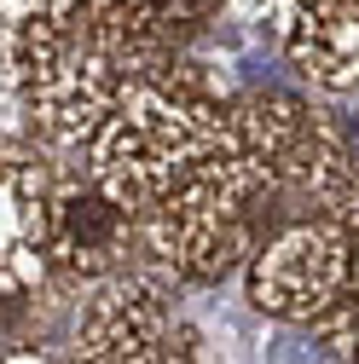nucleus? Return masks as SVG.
Masks as SVG:
<instances>
[{"label":"nucleus","mask_w":359,"mask_h":364,"mask_svg":"<svg viewBox=\"0 0 359 364\" xmlns=\"http://www.w3.org/2000/svg\"><path fill=\"white\" fill-rule=\"evenodd\" d=\"M58 168L35 145L0 133V301H24L47 284V214Z\"/></svg>","instance_id":"nucleus-6"},{"label":"nucleus","mask_w":359,"mask_h":364,"mask_svg":"<svg viewBox=\"0 0 359 364\" xmlns=\"http://www.w3.org/2000/svg\"><path fill=\"white\" fill-rule=\"evenodd\" d=\"M47 260L70 284H105L140 266V220H133L87 168H58L47 214Z\"/></svg>","instance_id":"nucleus-5"},{"label":"nucleus","mask_w":359,"mask_h":364,"mask_svg":"<svg viewBox=\"0 0 359 364\" xmlns=\"http://www.w3.org/2000/svg\"><path fill=\"white\" fill-rule=\"evenodd\" d=\"M76 6H81V0H0V29L18 35L24 23H47V18H64Z\"/></svg>","instance_id":"nucleus-10"},{"label":"nucleus","mask_w":359,"mask_h":364,"mask_svg":"<svg viewBox=\"0 0 359 364\" xmlns=\"http://www.w3.org/2000/svg\"><path fill=\"white\" fill-rule=\"evenodd\" d=\"M353 232H359V225H353Z\"/></svg>","instance_id":"nucleus-13"},{"label":"nucleus","mask_w":359,"mask_h":364,"mask_svg":"<svg viewBox=\"0 0 359 364\" xmlns=\"http://www.w3.org/2000/svg\"><path fill=\"white\" fill-rule=\"evenodd\" d=\"M220 87L197 75V64H180L162 81H145L93 139L81 145V168L133 214L145 220L174 203L186 186L238 151V133L227 116Z\"/></svg>","instance_id":"nucleus-2"},{"label":"nucleus","mask_w":359,"mask_h":364,"mask_svg":"<svg viewBox=\"0 0 359 364\" xmlns=\"http://www.w3.org/2000/svg\"><path fill=\"white\" fill-rule=\"evenodd\" d=\"M227 116L279 197H301L313 220H336L348 232L359 225V116L296 87L232 93Z\"/></svg>","instance_id":"nucleus-3"},{"label":"nucleus","mask_w":359,"mask_h":364,"mask_svg":"<svg viewBox=\"0 0 359 364\" xmlns=\"http://www.w3.org/2000/svg\"><path fill=\"white\" fill-rule=\"evenodd\" d=\"M353 301H359V232H353V289H348Z\"/></svg>","instance_id":"nucleus-12"},{"label":"nucleus","mask_w":359,"mask_h":364,"mask_svg":"<svg viewBox=\"0 0 359 364\" xmlns=\"http://www.w3.org/2000/svg\"><path fill=\"white\" fill-rule=\"evenodd\" d=\"M24 105V87H18V53H12V35L0 29V116Z\"/></svg>","instance_id":"nucleus-11"},{"label":"nucleus","mask_w":359,"mask_h":364,"mask_svg":"<svg viewBox=\"0 0 359 364\" xmlns=\"http://www.w3.org/2000/svg\"><path fill=\"white\" fill-rule=\"evenodd\" d=\"M319 336H325V347H331L342 364H359V301H353V295L319 324Z\"/></svg>","instance_id":"nucleus-8"},{"label":"nucleus","mask_w":359,"mask_h":364,"mask_svg":"<svg viewBox=\"0 0 359 364\" xmlns=\"http://www.w3.org/2000/svg\"><path fill=\"white\" fill-rule=\"evenodd\" d=\"M151 12H157V23L168 29V41H180L186 29L209 23V18L220 12V0H151Z\"/></svg>","instance_id":"nucleus-9"},{"label":"nucleus","mask_w":359,"mask_h":364,"mask_svg":"<svg viewBox=\"0 0 359 364\" xmlns=\"http://www.w3.org/2000/svg\"><path fill=\"white\" fill-rule=\"evenodd\" d=\"M261 18L313 93H359V0H266Z\"/></svg>","instance_id":"nucleus-7"},{"label":"nucleus","mask_w":359,"mask_h":364,"mask_svg":"<svg viewBox=\"0 0 359 364\" xmlns=\"http://www.w3.org/2000/svg\"><path fill=\"white\" fill-rule=\"evenodd\" d=\"M244 289L255 312L319 330L353 289V232L336 220H290L244 266Z\"/></svg>","instance_id":"nucleus-4"},{"label":"nucleus","mask_w":359,"mask_h":364,"mask_svg":"<svg viewBox=\"0 0 359 364\" xmlns=\"http://www.w3.org/2000/svg\"><path fill=\"white\" fill-rule=\"evenodd\" d=\"M12 53L24 110L58 145H87L145 81L174 70V41L151 0H81L64 18L24 23Z\"/></svg>","instance_id":"nucleus-1"}]
</instances>
